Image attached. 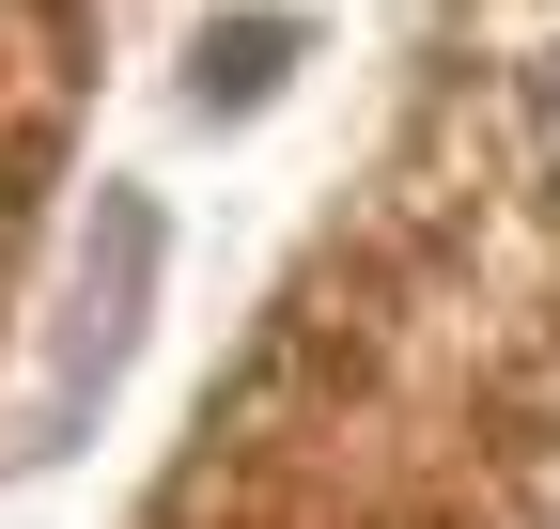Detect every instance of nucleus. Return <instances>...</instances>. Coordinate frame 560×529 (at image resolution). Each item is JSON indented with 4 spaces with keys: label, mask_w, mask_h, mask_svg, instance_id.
Here are the masks:
<instances>
[{
    "label": "nucleus",
    "mask_w": 560,
    "mask_h": 529,
    "mask_svg": "<svg viewBox=\"0 0 560 529\" xmlns=\"http://www.w3.org/2000/svg\"><path fill=\"white\" fill-rule=\"evenodd\" d=\"M140 296H156V203L109 187V203H94V249H79V296H62V343H47V389L16 405V468L79 451V405H94V389L125 374V343H140Z\"/></svg>",
    "instance_id": "obj_1"
},
{
    "label": "nucleus",
    "mask_w": 560,
    "mask_h": 529,
    "mask_svg": "<svg viewBox=\"0 0 560 529\" xmlns=\"http://www.w3.org/2000/svg\"><path fill=\"white\" fill-rule=\"evenodd\" d=\"M280 79H296V16H219V32H202V62H187L202 109H265Z\"/></svg>",
    "instance_id": "obj_2"
}]
</instances>
